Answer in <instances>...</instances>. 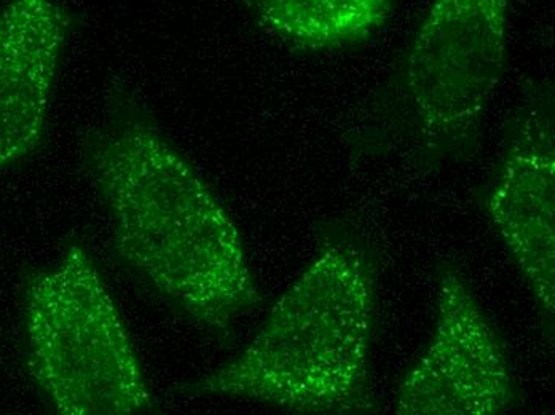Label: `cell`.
<instances>
[{"mask_svg":"<svg viewBox=\"0 0 555 415\" xmlns=\"http://www.w3.org/2000/svg\"><path fill=\"white\" fill-rule=\"evenodd\" d=\"M80 157L121 265L203 333L232 340L262 303L238 225L128 83H111Z\"/></svg>","mask_w":555,"mask_h":415,"instance_id":"cell-1","label":"cell"},{"mask_svg":"<svg viewBox=\"0 0 555 415\" xmlns=\"http://www.w3.org/2000/svg\"><path fill=\"white\" fill-rule=\"evenodd\" d=\"M506 342L453 262L436 269V323L395 397L399 415H499L522 406Z\"/></svg>","mask_w":555,"mask_h":415,"instance_id":"cell-5","label":"cell"},{"mask_svg":"<svg viewBox=\"0 0 555 415\" xmlns=\"http://www.w3.org/2000/svg\"><path fill=\"white\" fill-rule=\"evenodd\" d=\"M30 377L61 415H133L154 394L120 307L91 252L70 243L23 289Z\"/></svg>","mask_w":555,"mask_h":415,"instance_id":"cell-4","label":"cell"},{"mask_svg":"<svg viewBox=\"0 0 555 415\" xmlns=\"http://www.w3.org/2000/svg\"><path fill=\"white\" fill-rule=\"evenodd\" d=\"M511 0H433L351 141L422 170L476 155L507 66Z\"/></svg>","mask_w":555,"mask_h":415,"instance_id":"cell-3","label":"cell"},{"mask_svg":"<svg viewBox=\"0 0 555 415\" xmlns=\"http://www.w3.org/2000/svg\"><path fill=\"white\" fill-rule=\"evenodd\" d=\"M377 256L353 221L327 219L313 258L246 349L184 386V393L257 401L293 414H377Z\"/></svg>","mask_w":555,"mask_h":415,"instance_id":"cell-2","label":"cell"},{"mask_svg":"<svg viewBox=\"0 0 555 415\" xmlns=\"http://www.w3.org/2000/svg\"><path fill=\"white\" fill-rule=\"evenodd\" d=\"M73 15L60 0L0 5V174L42 147Z\"/></svg>","mask_w":555,"mask_h":415,"instance_id":"cell-7","label":"cell"},{"mask_svg":"<svg viewBox=\"0 0 555 415\" xmlns=\"http://www.w3.org/2000/svg\"><path fill=\"white\" fill-rule=\"evenodd\" d=\"M554 141L553 86L534 83L504 125L496 165L479 194L480 207L526 280L551 339L555 322Z\"/></svg>","mask_w":555,"mask_h":415,"instance_id":"cell-6","label":"cell"},{"mask_svg":"<svg viewBox=\"0 0 555 415\" xmlns=\"http://www.w3.org/2000/svg\"><path fill=\"white\" fill-rule=\"evenodd\" d=\"M260 26L300 50L360 42L387 23L392 0H248Z\"/></svg>","mask_w":555,"mask_h":415,"instance_id":"cell-8","label":"cell"}]
</instances>
